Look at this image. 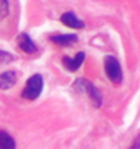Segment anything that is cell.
I'll list each match as a JSON object with an SVG mask.
<instances>
[{
	"mask_svg": "<svg viewBox=\"0 0 140 149\" xmlns=\"http://www.w3.org/2000/svg\"><path fill=\"white\" fill-rule=\"evenodd\" d=\"M17 45H19V47H20L24 53H27V55H32V53H36V52H37V47H36L35 42L30 39V36H29L27 33L19 35Z\"/></svg>",
	"mask_w": 140,
	"mask_h": 149,
	"instance_id": "obj_6",
	"label": "cell"
},
{
	"mask_svg": "<svg viewBox=\"0 0 140 149\" xmlns=\"http://www.w3.org/2000/svg\"><path fill=\"white\" fill-rule=\"evenodd\" d=\"M105 72L107 74V77L110 79V82H113L114 85H119L122 82V66L114 56H106L105 57Z\"/></svg>",
	"mask_w": 140,
	"mask_h": 149,
	"instance_id": "obj_3",
	"label": "cell"
},
{
	"mask_svg": "<svg viewBox=\"0 0 140 149\" xmlns=\"http://www.w3.org/2000/svg\"><path fill=\"white\" fill-rule=\"evenodd\" d=\"M13 55H10L9 52H4V50H0V66L1 65H7L10 62H13Z\"/></svg>",
	"mask_w": 140,
	"mask_h": 149,
	"instance_id": "obj_11",
	"label": "cell"
},
{
	"mask_svg": "<svg viewBox=\"0 0 140 149\" xmlns=\"http://www.w3.org/2000/svg\"><path fill=\"white\" fill-rule=\"evenodd\" d=\"M20 4L19 0H0V37H12L19 26Z\"/></svg>",
	"mask_w": 140,
	"mask_h": 149,
	"instance_id": "obj_1",
	"label": "cell"
},
{
	"mask_svg": "<svg viewBox=\"0 0 140 149\" xmlns=\"http://www.w3.org/2000/svg\"><path fill=\"white\" fill-rule=\"evenodd\" d=\"M60 22L63 24H66L67 27H71V29H83L85 27V22L80 20L73 12H66L60 16Z\"/></svg>",
	"mask_w": 140,
	"mask_h": 149,
	"instance_id": "obj_7",
	"label": "cell"
},
{
	"mask_svg": "<svg viewBox=\"0 0 140 149\" xmlns=\"http://www.w3.org/2000/svg\"><path fill=\"white\" fill-rule=\"evenodd\" d=\"M0 149H16L15 139L4 130H0Z\"/></svg>",
	"mask_w": 140,
	"mask_h": 149,
	"instance_id": "obj_10",
	"label": "cell"
},
{
	"mask_svg": "<svg viewBox=\"0 0 140 149\" xmlns=\"http://www.w3.org/2000/svg\"><path fill=\"white\" fill-rule=\"evenodd\" d=\"M85 59H86V55H85V52H79L77 55L74 56V57H69V56H64L63 59H62V62H63V65H64V68L70 70V72H76L82 65H83V62H85Z\"/></svg>",
	"mask_w": 140,
	"mask_h": 149,
	"instance_id": "obj_5",
	"label": "cell"
},
{
	"mask_svg": "<svg viewBox=\"0 0 140 149\" xmlns=\"http://www.w3.org/2000/svg\"><path fill=\"white\" fill-rule=\"evenodd\" d=\"M53 43L59 45V46H70L73 43L77 42V36L76 35H53L49 37Z\"/></svg>",
	"mask_w": 140,
	"mask_h": 149,
	"instance_id": "obj_9",
	"label": "cell"
},
{
	"mask_svg": "<svg viewBox=\"0 0 140 149\" xmlns=\"http://www.w3.org/2000/svg\"><path fill=\"white\" fill-rule=\"evenodd\" d=\"M43 77H42V74L36 73L33 76H30L29 79H27V82H26V85H24V88H23V91H21V97H24V99H27V100H36L39 96H40V93L43 91Z\"/></svg>",
	"mask_w": 140,
	"mask_h": 149,
	"instance_id": "obj_2",
	"label": "cell"
},
{
	"mask_svg": "<svg viewBox=\"0 0 140 149\" xmlns=\"http://www.w3.org/2000/svg\"><path fill=\"white\" fill-rule=\"evenodd\" d=\"M77 83L79 85H82V88H83V91L89 95V97L91 99V102L94 103V106H100V103H102V95L99 93V91L89 82V80H83V79H80V80H77Z\"/></svg>",
	"mask_w": 140,
	"mask_h": 149,
	"instance_id": "obj_4",
	"label": "cell"
},
{
	"mask_svg": "<svg viewBox=\"0 0 140 149\" xmlns=\"http://www.w3.org/2000/svg\"><path fill=\"white\" fill-rule=\"evenodd\" d=\"M16 82H17V73L15 70H7L0 73V89L3 91L10 89L12 86H15Z\"/></svg>",
	"mask_w": 140,
	"mask_h": 149,
	"instance_id": "obj_8",
	"label": "cell"
},
{
	"mask_svg": "<svg viewBox=\"0 0 140 149\" xmlns=\"http://www.w3.org/2000/svg\"><path fill=\"white\" fill-rule=\"evenodd\" d=\"M129 149H140V133L136 136V139L133 141V143H132V146Z\"/></svg>",
	"mask_w": 140,
	"mask_h": 149,
	"instance_id": "obj_12",
	"label": "cell"
}]
</instances>
